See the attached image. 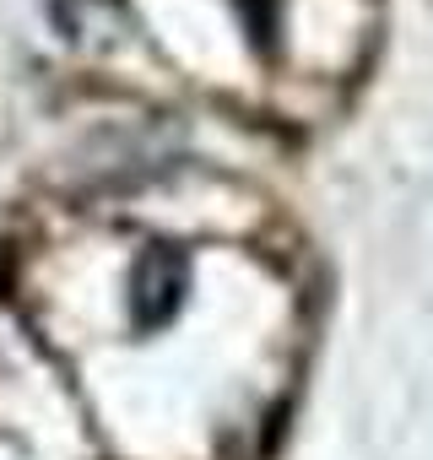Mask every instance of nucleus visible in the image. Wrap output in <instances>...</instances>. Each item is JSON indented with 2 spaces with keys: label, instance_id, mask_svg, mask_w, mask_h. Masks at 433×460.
<instances>
[{
  "label": "nucleus",
  "instance_id": "nucleus-1",
  "mask_svg": "<svg viewBox=\"0 0 433 460\" xmlns=\"http://www.w3.org/2000/svg\"><path fill=\"white\" fill-rule=\"evenodd\" d=\"M179 293H184V261L173 250H152L141 261V271H136V320L141 325H163L173 314Z\"/></svg>",
  "mask_w": 433,
  "mask_h": 460
}]
</instances>
